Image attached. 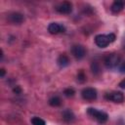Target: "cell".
<instances>
[{
  "label": "cell",
  "mask_w": 125,
  "mask_h": 125,
  "mask_svg": "<svg viewBox=\"0 0 125 125\" xmlns=\"http://www.w3.org/2000/svg\"><path fill=\"white\" fill-rule=\"evenodd\" d=\"M8 20L10 22L14 23V24H21L23 21H24V17L22 14L21 13H18V12H14V13H11L9 16H8Z\"/></svg>",
  "instance_id": "8"
},
{
  "label": "cell",
  "mask_w": 125,
  "mask_h": 125,
  "mask_svg": "<svg viewBox=\"0 0 125 125\" xmlns=\"http://www.w3.org/2000/svg\"><path fill=\"white\" fill-rule=\"evenodd\" d=\"M77 81L80 82V83H83L86 81V74L83 70H80L78 73H77Z\"/></svg>",
  "instance_id": "16"
},
{
  "label": "cell",
  "mask_w": 125,
  "mask_h": 125,
  "mask_svg": "<svg viewBox=\"0 0 125 125\" xmlns=\"http://www.w3.org/2000/svg\"><path fill=\"white\" fill-rule=\"evenodd\" d=\"M104 99L106 101H111L113 103H122L124 101V95L121 92L118 91H113V92H108L104 94Z\"/></svg>",
  "instance_id": "3"
},
{
  "label": "cell",
  "mask_w": 125,
  "mask_h": 125,
  "mask_svg": "<svg viewBox=\"0 0 125 125\" xmlns=\"http://www.w3.org/2000/svg\"><path fill=\"white\" fill-rule=\"evenodd\" d=\"M57 63H58V65L61 66V67H65V66H67V65L69 64V59H68V57H67L66 55L62 54V55H60L59 58L57 59Z\"/></svg>",
  "instance_id": "12"
},
{
  "label": "cell",
  "mask_w": 125,
  "mask_h": 125,
  "mask_svg": "<svg viewBox=\"0 0 125 125\" xmlns=\"http://www.w3.org/2000/svg\"><path fill=\"white\" fill-rule=\"evenodd\" d=\"M65 28L62 24H60L58 22H51L48 25V31L51 34H58V33H62L64 32Z\"/></svg>",
  "instance_id": "9"
},
{
  "label": "cell",
  "mask_w": 125,
  "mask_h": 125,
  "mask_svg": "<svg viewBox=\"0 0 125 125\" xmlns=\"http://www.w3.org/2000/svg\"><path fill=\"white\" fill-rule=\"evenodd\" d=\"M107 36H108V39H109V42H110V43L114 42V40H115V38H116L114 33H109V34H107Z\"/></svg>",
  "instance_id": "18"
},
{
  "label": "cell",
  "mask_w": 125,
  "mask_h": 125,
  "mask_svg": "<svg viewBox=\"0 0 125 125\" xmlns=\"http://www.w3.org/2000/svg\"><path fill=\"white\" fill-rule=\"evenodd\" d=\"M87 113H88L89 116H91L93 119H95L100 124H103V123L106 122L107 119H108L107 113H105L104 111H102V110H98V109L93 108V107H89L87 109Z\"/></svg>",
  "instance_id": "1"
},
{
  "label": "cell",
  "mask_w": 125,
  "mask_h": 125,
  "mask_svg": "<svg viewBox=\"0 0 125 125\" xmlns=\"http://www.w3.org/2000/svg\"><path fill=\"white\" fill-rule=\"evenodd\" d=\"M56 11L60 14H63V15H67V14H70L71 11H72V4L70 2H67V1H64L61 4H59L57 7H56Z\"/></svg>",
  "instance_id": "5"
},
{
  "label": "cell",
  "mask_w": 125,
  "mask_h": 125,
  "mask_svg": "<svg viewBox=\"0 0 125 125\" xmlns=\"http://www.w3.org/2000/svg\"><path fill=\"white\" fill-rule=\"evenodd\" d=\"M119 70L122 73H125V61L119 64Z\"/></svg>",
  "instance_id": "20"
},
{
  "label": "cell",
  "mask_w": 125,
  "mask_h": 125,
  "mask_svg": "<svg viewBox=\"0 0 125 125\" xmlns=\"http://www.w3.org/2000/svg\"><path fill=\"white\" fill-rule=\"evenodd\" d=\"M124 6H125V2L124 1H122V0H116V1H114L112 3L110 10H111V12L113 14H118V13H120L124 9Z\"/></svg>",
  "instance_id": "10"
},
{
  "label": "cell",
  "mask_w": 125,
  "mask_h": 125,
  "mask_svg": "<svg viewBox=\"0 0 125 125\" xmlns=\"http://www.w3.org/2000/svg\"><path fill=\"white\" fill-rule=\"evenodd\" d=\"M104 65L107 68H115L120 63V57L116 53L108 54V55H106L104 57Z\"/></svg>",
  "instance_id": "2"
},
{
  "label": "cell",
  "mask_w": 125,
  "mask_h": 125,
  "mask_svg": "<svg viewBox=\"0 0 125 125\" xmlns=\"http://www.w3.org/2000/svg\"><path fill=\"white\" fill-rule=\"evenodd\" d=\"M123 49L125 50V39L123 40Z\"/></svg>",
  "instance_id": "23"
},
{
  "label": "cell",
  "mask_w": 125,
  "mask_h": 125,
  "mask_svg": "<svg viewBox=\"0 0 125 125\" xmlns=\"http://www.w3.org/2000/svg\"><path fill=\"white\" fill-rule=\"evenodd\" d=\"M0 72H1V73H0V76H1V77H4V75H5V69H4V68H1V69H0Z\"/></svg>",
  "instance_id": "22"
},
{
  "label": "cell",
  "mask_w": 125,
  "mask_h": 125,
  "mask_svg": "<svg viewBox=\"0 0 125 125\" xmlns=\"http://www.w3.org/2000/svg\"><path fill=\"white\" fill-rule=\"evenodd\" d=\"M119 87L122 88V89H125V79H123L122 81H120V83H119Z\"/></svg>",
  "instance_id": "21"
},
{
  "label": "cell",
  "mask_w": 125,
  "mask_h": 125,
  "mask_svg": "<svg viewBox=\"0 0 125 125\" xmlns=\"http://www.w3.org/2000/svg\"><path fill=\"white\" fill-rule=\"evenodd\" d=\"M97 90L95 88H92V87H87V88H84L81 92V96L84 100L86 101H94L97 99Z\"/></svg>",
  "instance_id": "4"
},
{
  "label": "cell",
  "mask_w": 125,
  "mask_h": 125,
  "mask_svg": "<svg viewBox=\"0 0 125 125\" xmlns=\"http://www.w3.org/2000/svg\"><path fill=\"white\" fill-rule=\"evenodd\" d=\"M31 123H32L33 125H46V122H45L42 118L36 117V116L31 118Z\"/></svg>",
  "instance_id": "15"
},
{
  "label": "cell",
  "mask_w": 125,
  "mask_h": 125,
  "mask_svg": "<svg viewBox=\"0 0 125 125\" xmlns=\"http://www.w3.org/2000/svg\"><path fill=\"white\" fill-rule=\"evenodd\" d=\"M62 116V119H63L66 123H72V122L75 120V115H74V113H73L70 109H65V110H63Z\"/></svg>",
  "instance_id": "11"
},
{
  "label": "cell",
  "mask_w": 125,
  "mask_h": 125,
  "mask_svg": "<svg viewBox=\"0 0 125 125\" xmlns=\"http://www.w3.org/2000/svg\"><path fill=\"white\" fill-rule=\"evenodd\" d=\"M13 92H14L15 94L19 95V94H21V88L20 86H16V87L13 89Z\"/></svg>",
  "instance_id": "19"
},
{
  "label": "cell",
  "mask_w": 125,
  "mask_h": 125,
  "mask_svg": "<svg viewBox=\"0 0 125 125\" xmlns=\"http://www.w3.org/2000/svg\"><path fill=\"white\" fill-rule=\"evenodd\" d=\"M75 94V91L73 88H66L63 90V95L67 98H70V97H73Z\"/></svg>",
  "instance_id": "17"
},
{
  "label": "cell",
  "mask_w": 125,
  "mask_h": 125,
  "mask_svg": "<svg viewBox=\"0 0 125 125\" xmlns=\"http://www.w3.org/2000/svg\"><path fill=\"white\" fill-rule=\"evenodd\" d=\"M91 70H92V72H93L94 74H96V75L100 74L102 70H101V66H100L99 62H93L92 64H91Z\"/></svg>",
  "instance_id": "14"
},
{
  "label": "cell",
  "mask_w": 125,
  "mask_h": 125,
  "mask_svg": "<svg viewBox=\"0 0 125 125\" xmlns=\"http://www.w3.org/2000/svg\"><path fill=\"white\" fill-rule=\"evenodd\" d=\"M49 104L51 106H60L62 104V101L59 97H52L50 100H49Z\"/></svg>",
  "instance_id": "13"
},
{
  "label": "cell",
  "mask_w": 125,
  "mask_h": 125,
  "mask_svg": "<svg viewBox=\"0 0 125 125\" xmlns=\"http://www.w3.org/2000/svg\"><path fill=\"white\" fill-rule=\"evenodd\" d=\"M95 43L100 48H105L110 42H109L107 34L106 35L105 34H99L95 37Z\"/></svg>",
  "instance_id": "7"
},
{
  "label": "cell",
  "mask_w": 125,
  "mask_h": 125,
  "mask_svg": "<svg viewBox=\"0 0 125 125\" xmlns=\"http://www.w3.org/2000/svg\"><path fill=\"white\" fill-rule=\"evenodd\" d=\"M71 53L73 55V57L77 60H81L85 57L86 54V50L82 45H74L71 48Z\"/></svg>",
  "instance_id": "6"
}]
</instances>
